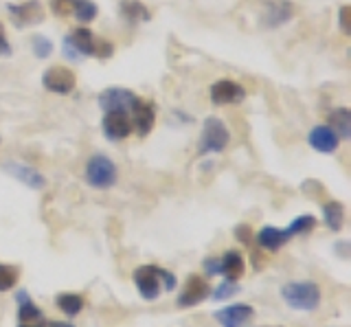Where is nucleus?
<instances>
[{
	"mask_svg": "<svg viewBox=\"0 0 351 327\" xmlns=\"http://www.w3.org/2000/svg\"><path fill=\"white\" fill-rule=\"evenodd\" d=\"M62 51H64V58L71 62H82L88 58L108 60V58H112L114 45L108 40H99L88 27H77L64 38Z\"/></svg>",
	"mask_w": 351,
	"mask_h": 327,
	"instance_id": "obj_1",
	"label": "nucleus"
},
{
	"mask_svg": "<svg viewBox=\"0 0 351 327\" xmlns=\"http://www.w3.org/2000/svg\"><path fill=\"white\" fill-rule=\"evenodd\" d=\"M281 299L296 312H316L321 308V288L316 281H288L281 288Z\"/></svg>",
	"mask_w": 351,
	"mask_h": 327,
	"instance_id": "obj_2",
	"label": "nucleus"
},
{
	"mask_svg": "<svg viewBox=\"0 0 351 327\" xmlns=\"http://www.w3.org/2000/svg\"><path fill=\"white\" fill-rule=\"evenodd\" d=\"M230 143V132L219 117H206L202 121V132L197 138V156L222 154Z\"/></svg>",
	"mask_w": 351,
	"mask_h": 327,
	"instance_id": "obj_3",
	"label": "nucleus"
},
{
	"mask_svg": "<svg viewBox=\"0 0 351 327\" xmlns=\"http://www.w3.org/2000/svg\"><path fill=\"white\" fill-rule=\"evenodd\" d=\"M84 180L90 184L93 189L108 191L119 182V169L114 160L106 154H93L86 160L84 167Z\"/></svg>",
	"mask_w": 351,
	"mask_h": 327,
	"instance_id": "obj_4",
	"label": "nucleus"
},
{
	"mask_svg": "<svg viewBox=\"0 0 351 327\" xmlns=\"http://www.w3.org/2000/svg\"><path fill=\"white\" fill-rule=\"evenodd\" d=\"M138 99L141 97L136 93H132L130 88H123V86H110V88L97 95V106L101 108L104 112L119 110V112L130 114Z\"/></svg>",
	"mask_w": 351,
	"mask_h": 327,
	"instance_id": "obj_5",
	"label": "nucleus"
},
{
	"mask_svg": "<svg viewBox=\"0 0 351 327\" xmlns=\"http://www.w3.org/2000/svg\"><path fill=\"white\" fill-rule=\"evenodd\" d=\"M42 88L47 93L66 97L77 88V77L71 69L60 66V64L58 66H49L42 73Z\"/></svg>",
	"mask_w": 351,
	"mask_h": 327,
	"instance_id": "obj_6",
	"label": "nucleus"
},
{
	"mask_svg": "<svg viewBox=\"0 0 351 327\" xmlns=\"http://www.w3.org/2000/svg\"><path fill=\"white\" fill-rule=\"evenodd\" d=\"M134 286L138 290V294L145 301H156L158 294L162 292V283H160V268L154 264H145L134 270Z\"/></svg>",
	"mask_w": 351,
	"mask_h": 327,
	"instance_id": "obj_7",
	"label": "nucleus"
},
{
	"mask_svg": "<svg viewBox=\"0 0 351 327\" xmlns=\"http://www.w3.org/2000/svg\"><path fill=\"white\" fill-rule=\"evenodd\" d=\"M7 12L18 29H27L44 23V7L40 0H25V3L7 5Z\"/></svg>",
	"mask_w": 351,
	"mask_h": 327,
	"instance_id": "obj_8",
	"label": "nucleus"
},
{
	"mask_svg": "<svg viewBox=\"0 0 351 327\" xmlns=\"http://www.w3.org/2000/svg\"><path fill=\"white\" fill-rule=\"evenodd\" d=\"M130 119H132V132L138 138L149 136L154 125H156V104L149 99H138L136 106L132 108Z\"/></svg>",
	"mask_w": 351,
	"mask_h": 327,
	"instance_id": "obj_9",
	"label": "nucleus"
},
{
	"mask_svg": "<svg viewBox=\"0 0 351 327\" xmlns=\"http://www.w3.org/2000/svg\"><path fill=\"white\" fill-rule=\"evenodd\" d=\"M208 97L215 106H237L246 99V88L233 80H217L208 88Z\"/></svg>",
	"mask_w": 351,
	"mask_h": 327,
	"instance_id": "obj_10",
	"label": "nucleus"
},
{
	"mask_svg": "<svg viewBox=\"0 0 351 327\" xmlns=\"http://www.w3.org/2000/svg\"><path fill=\"white\" fill-rule=\"evenodd\" d=\"M208 297H211V283L200 275H189L176 303H178V308H193V305H200Z\"/></svg>",
	"mask_w": 351,
	"mask_h": 327,
	"instance_id": "obj_11",
	"label": "nucleus"
},
{
	"mask_svg": "<svg viewBox=\"0 0 351 327\" xmlns=\"http://www.w3.org/2000/svg\"><path fill=\"white\" fill-rule=\"evenodd\" d=\"M101 134L112 141V143H119V141H125L132 134V119L128 112H104L101 117Z\"/></svg>",
	"mask_w": 351,
	"mask_h": 327,
	"instance_id": "obj_12",
	"label": "nucleus"
},
{
	"mask_svg": "<svg viewBox=\"0 0 351 327\" xmlns=\"http://www.w3.org/2000/svg\"><path fill=\"white\" fill-rule=\"evenodd\" d=\"M3 169L9 173L11 178L20 180L22 184H27V187L33 191H42L44 187H47V176H44L42 171H38L36 167L27 165V162L7 160V162H3Z\"/></svg>",
	"mask_w": 351,
	"mask_h": 327,
	"instance_id": "obj_13",
	"label": "nucleus"
},
{
	"mask_svg": "<svg viewBox=\"0 0 351 327\" xmlns=\"http://www.w3.org/2000/svg\"><path fill=\"white\" fill-rule=\"evenodd\" d=\"M307 143L318 154H336L343 141L338 138V134L329 125H314L310 134H307Z\"/></svg>",
	"mask_w": 351,
	"mask_h": 327,
	"instance_id": "obj_14",
	"label": "nucleus"
},
{
	"mask_svg": "<svg viewBox=\"0 0 351 327\" xmlns=\"http://www.w3.org/2000/svg\"><path fill=\"white\" fill-rule=\"evenodd\" d=\"M213 316L222 327H241L255 319V308L248 303H233V305H226L222 310H217Z\"/></svg>",
	"mask_w": 351,
	"mask_h": 327,
	"instance_id": "obj_15",
	"label": "nucleus"
},
{
	"mask_svg": "<svg viewBox=\"0 0 351 327\" xmlns=\"http://www.w3.org/2000/svg\"><path fill=\"white\" fill-rule=\"evenodd\" d=\"M292 239V235L285 231V228H279V226H272V224H266L263 228H259L257 233V244L261 250H270V253H277L281 250L285 244H288Z\"/></svg>",
	"mask_w": 351,
	"mask_h": 327,
	"instance_id": "obj_16",
	"label": "nucleus"
},
{
	"mask_svg": "<svg viewBox=\"0 0 351 327\" xmlns=\"http://www.w3.org/2000/svg\"><path fill=\"white\" fill-rule=\"evenodd\" d=\"M263 18H266L263 23H266L268 29L283 27L294 18V5L290 3V0H274V3L268 5V12Z\"/></svg>",
	"mask_w": 351,
	"mask_h": 327,
	"instance_id": "obj_17",
	"label": "nucleus"
},
{
	"mask_svg": "<svg viewBox=\"0 0 351 327\" xmlns=\"http://www.w3.org/2000/svg\"><path fill=\"white\" fill-rule=\"evenodd\" d=\"M119 14L130 25L149 23V20H152V12L141 3V0H121V3H119Z\"/></svg>",
	"mask_w": 351,
	"mask_h": 327,
	"instance_id": "obj_18",
	"label": "nucleus"
},
{
	"mask_svg": "<svg viewBox=\"0 0 351 327\" xmlns=\"http://www.w3.org/2000/svg\"><path fill=\"white\" fill-rule=\"evenodd\" d=\"M327 125L334 130L340 141H349L351 138V110L345 106L334 108V110L329 112Z\"/></svg>",
	"mask_w": 351,
	"mask_h": 327,
	"instance_id": "obj_19",
	"label": "nucleus"
},
{
	"mask_svg": "<svg viewBox=\"0 0 351 327\" xmlns=\"http://www.w3.org/2000/svg\"><path fill=\"white\" fill-rule=\"evenodd\" d=\"M219 261H222V272H219V275H222L226 281L241 279V275H244V270H246V261L241 257V253H237V250H228Z\"/></svg>",
	"mask_w": 351,
	"mask_h": 327,
	"instance_id": "obj_20",
	"label": "nucleus"
},
{
	"mask_svg": "<svg viewBox=\"0 0 351 327\" xmlns=\"http://www.w3.org/2000/svg\"><path fill=\"white\" fill-rule=\"evenodd\" d=\"M323 222L325 226L329 228V231H343V226H345V204L340 202V200H329L323 204Z\"/></svg>",
	"mask_w": 351,
	"mask_h": 327,
	"instance_id": "obj_21",
	"label": "nucleus"
},
{
	"mask_svg": "<svg viewBox=\"0 0 351 327\" xmlns=\"http://www.w3.org/2000/svg\"><path fill=\"white\" fill-rule=\"evenodd\" d=\"M16 301H18V319H20V323H36V321H42L44 319L42 310L29 299V292L27 290H20L16 294Z\"/></svg>",
	"mask_w": 351,
	"mask_h": 327,
	"instance_id": "obj_22",
	"label": "nucleus"
},
{
	"mask_svg": "<svg viewBox=\"0 0 351 327\" xmlns=\"http://www.w3.org/2000/svg\"><path fill=\"white\" fill-rule=\"evenodd\" d=\"M55 303H58V308L66 316H77L84 310V297L77 292H62V294H58Z\"/></svg>",
	"mask_w": 351,
	"mask_h": 327,
	"instance_id": "obj_23",
	"label": "nucleus"
},
{
	"mask_svg": "<svg viewBox=\"0 0 351 327\" xmlns=\"http://www.w3.org/2000/svg\"><path fill=\"white\" fill-rule=\"evenodd\" d=\"M99 16V7L95 0H75L73 7V18L82 25H90L93 20Z\"/></svg>",
	"mask_w": 351,
	"mask_h": 327,
	"instance_id": "obj_24",
	"label": "nucleus"
},
{
	"mask_svg": "<svg viewBox=\"0 0 351 327\" xmlns=\"http://www.w3.org/2000/svg\"><path fill=\"white\" fill-rule=\"evenodd\" d=\"M316 217L314 215H310V213H305V215H299V217H294V220L290 222V226L285 228L292 237L294 235H307L310 231H314L316 228Z\"/></svg>",
	"mask_w": 351,
	"mask_h": 327,
	"instance_id": "obj_25",
	"label": "nucleus"
},
{
	"mask_svg": "<svg viewBox=\"0 0 351 327\" xmlns=\"http://www.w3.org/2000/svg\"><path fill=\"white\" fill-rule=\"evenodd\" d=\"M20 279V268L11 264H0V292H9L16 288Z\"/></svg>",
	"mask_w": 351,
	"mask_h": 327,
	"instance_id": "obj_26",
	"label": "nucleus"
},
{
	"mask_svg": "<svg viewBox=\"0 0 351 327\" xmlns=\"http://www.w3.org/2000/svg\"><path fill=\"white\" fill-rule=\"evenodd\" d=\"M53 40H49L47 36H42V34H36L31 38V51H33V56H36L38 60H49L53 56Z\"/></svg>",
	"mask_w": 351,
	"mask_h": 327,
	"instance_id": "obj_27",
	"label": "nucleus"
},
{
	"mask_svg": "<svg viewBox=\"0 0 351 327\" xmlns=\"http://www.w3.org/2000/svg\"><path fill=\"white\" fill-rule=\"evenodd\" d=\"M49 7H51L53 16H58V18H71L73 16L75 0H49Z\"/></svg>",
	"mask_w": 351,
	"mask_h": 327,
	"instance_id": "obj_28",
	"label": "nucleus"
},
{
	"mask_svg": "<svg viewBox=\"0 0 351 327\" xmlns=\"http://www.w3.org/2000/svg\"><path fill=\"white\" fill-rule=\"evenodd\" d=\"M237 292H239L237 281H222L217 286V290L213 292V301H226L230 297H235Z\"/></svg>",
	"mask_w": 351,
	"mask_h": 327,
	"instance_id": "obj_29",
	"label": "nucleus"
},
{
	"mask_svg": "<svg viewBox=\"0 0 351 327\" xmlns=\"http://www.w3.org/2000/svg\"><path fill=\"white\" fill-rule=\"evenodd\" d=\"M338 27L345 36L351 34V7L349 5H343L338 9Z\"/></svg>",
	"mask_w": 351,
	"mask_h": 327,
	"instance_id": "obj_30",
	"label": "nucleus"
},
{
	"mask_svg": "<svg viewBox=\"0 0 351 327\" xmlns=\"http://www.w3.org/2000/svg\"><path fill=\"white\" fill-rule=\"evenodd\" d=\"M202 268H204V272H206L208 277H217L219 272H222V261H219L217 257H206Z\"/></svg>",
	"mask_w": 351,
	"mask_h": 327,
	"instance_id": "obj_31",
	"label": "nucleus"
},
{
	"mask_svg": "<svg viewBox=\"0 0 351 327\" xmlns=\"http://www.w3.org/2000/svg\"><path fill=\"white\" fill-rule=\"evenodd\" d=\"M235 239L239 244H250L252 239V228L248 224H237L235 226Z\"/></svg>",
	"mask_w": 351,
	"mask_h": 327,
	"instance_id": "obj_32",
	"label": "nucleus"
},
{
	"mask_svg": "<svg viewBox=\"0 0 351 327\" xmlns=\"http://www.w3.org/2000/svg\"><path fill=\"white\" fill-rule=\"evenodd\" d=\"M160 283H162V290L165 292H173L176 290V275L173 272H169V270H165V268H160Z\"/></svg>",
	"mask_w": 351,
	"mask_h": 327,
	"instance_id": "obj_33",
	"label": "nucleus"
},
{
	"mask_svg": "<svg viewBox=\"0 0 351 327\" xmlns=\"http://www.w3.org/2000/svg\"><path fill=\"white\" fill-rule=\"evenodd\" d=\"M0 56L3 58H9L11 56V42L7 38V31H5V25L0 23Z\"/></svg>",
	"mask_w": 351,
	"mask_h": 327,
	"instance_id": "obj_34",
	"label": "nucleus"
},
{
	"mask_svg": "<svg viewBox=\"0 0 351 327\" xmlns=\"http://www.w3.org/2000/svg\"><path fill=\"white\" fill-rule=\"evenodd\" d=\"M49 327H75V325L69 323V321H51Z\"/></svg>",
	"mask_w": 351,
	"mask_h": 327,
	"instance_id": "obj_35",
	"label": "nucleus"
},
{
	"mask_svg": "<svg viewBox=\"0 0 351 327\" xmlns=\"http://www.w3.org/2000/svg\"><path fill=\"white\" fill-rule=\"evenodd\" d=\"M18 327H42V325H29V323H20Z\"/></svg>",
	"mask_w": 351,
	"mask_h": 327,
	"instance_id": "obj_36",
	"label": "nucleus"
}]
</instances>
